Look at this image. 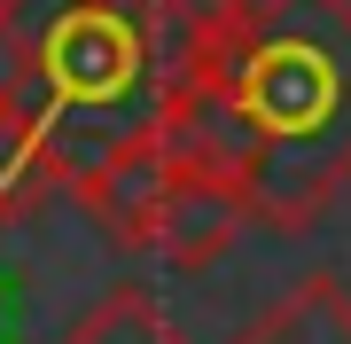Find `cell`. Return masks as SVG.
Returning a JSON list of instances; mask_svg holds the SVG:
<instances>
[{"label":"cell","instance_id":"cell-1","mask_svg":"<svg viewBox=\"0 0 351 344\" xmlns=\"http://www.w3.org/2000/svg\"><path fill=\"white\" fill-rule=\"evenodd\" d=\"M172 172L242 188L250 219L304 235L351 188V0H265L203 16L156 117Z\"/></svg>","mask_w":351,"mask_h":344},{"label":"cell","instance_id":"cell-2","mask_svg":"<svg viewBox=\"0 0 351 344\" xmlns=\"http://www.w3.org/2000/svg\"><path fill=\"white\" fill-rule=\"evenodd\" d=\"M195 32V0H0V117L32 126L78 196L156 133Z\"/></svg>","mask_w":351,"mask_h":344},{"label":"cell","instance_id":"cell-3","mask_svg":"<svg viewBox=\"0 0 351 344\" xmlns=\"http://www.w3.org/2000/svg\"><path fill=\"white\" fill-rule=\"evenodd\" d=\"M250 227V204H242V188H226V180H203V172H172V188H164V204L149 219V242L141 251L172 258V266H211V258L234 251V235Z\"/></svg>","mask_w":351,"mask_h":344},{"label":"cell","instance_id":"cell-4","mask_svg":"<svg viewBox=\"0 0 351 344\" xmlns=\"http://www.w3.org/2000/svg\"><path fill=\"white\" fill-rule=\"evenodd\" d=\"M234 344H351V290L336 274H304L289 297H274Z\"/></svg>","mask_w":351,"mask_h":344},{"label":"cell","instance_id":"cell-5","mask_svg":"<svg viewBox=\"0 0 351 344\" xmlns=\"http://www.w3.org/2000/svg\"><path fill=\"white\" fill-rule=\"evenodd\" d=\"M55 344H188V336L164 321V306L141 290V282H117V290H101Z\"/></svg>","mask_w":351,"mask_h":344},{"label":"cell","instance_id":"cell-6","mask_svg":"<svg viewBox=\"0 0 351 344\" xmlns=\"http://www.w3.org/2000/svg\"><path fill=\"white\" fill-rule=\"evenodd\" d=\"M47 196H71V188H63V172H55V157L39 149V133H32V126L0 117V227H8V219L47 211Z\"/></svg>","mask_w":351,"mask_h":344},{"label":"cell","instance_id":"cell-7","mask_svg":"<svg viewBox=\"0 0 351 344\" xmlns=\"http://www.w3.org/2000/svg\"><path fill=\"white\" fill-rule=\"evenodd\" d=\"M203 16H242V8H265V0H195Z\"/></svg>","mask_w":351,"mask_h":344}]
</instances>
